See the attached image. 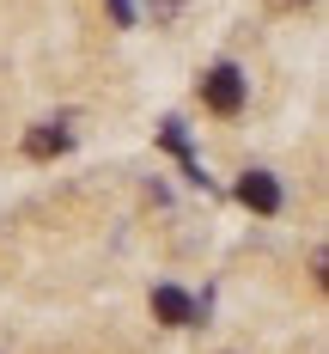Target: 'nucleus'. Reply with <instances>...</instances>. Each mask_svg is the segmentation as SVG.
Returning <instances> with one entry per match:
<instances>
[{
	"label": "nucleus",
	"instance_id": "obj_1",
	"mask_svg": "<svg viewBox=\"0 0 329 354\" xmlns=\"http://www.w3.org/2000/svg\"><path fill=\"white\" fill-rule=\"evenodd\" d=\"M201 98H208V110H219V116H238V110H244V73L232 68V62L208 68L201 73Z\"/></svg>",
	"mask_w": 329,
	"mask_h": 354
},
{
	"label": "nucleus",
	"instance_id": "obj_2",
	"mask_svg": "<svg viewBox=\"0 0 329 354\" xmlns=\"http://www.w3.org/2000/svg\"><path fill=\"white\" fill-rule=\"evenodd\" d=\"M238 202H244L250 214H275L281 208V183H275L268 171H244L238 177Z\"/></svg>",
	"mask_w": 329,
	"mask_h": 354
},
{
	"label": "nucleus",
	"instance_id": "obj_3",
	"mask_svg": "<svg viewBox=\"0 0 329 354\" xmlns=\"http://www.w3.org/2000/svg\"><path fill=\"white\" fill-rule=\"evenodd\" d=\"M152 318L183 330V324H195V299H189L183 287H152Z\"/></svg>",
	"mask_w": 329,
	"mask_h": 354
},
{
	"label": "nucleus",
	"instance_id": "obj_4",
	"mask_svg": "<svg viewBox=\"0 0 329 354\" xmlns=\"http://www.w3.org/2000/svg\"><path fill=\"white\" fill-rule=\"evenodd\" d=\"M68 147H73V135L61 122H37L31 135H25V153H31V159H61Z\"/></svg>",
	"mask_w": 329,
	"mask_h": 354
},
{
	"label": "nucleus",
	"instance_id": "obj_5",
	"mask_svg": "<svg viewBox=\"0 0 329 354\" xmlns=\"http://www.w3.org/2000/svg\"><path fill=\"white\" fill-rule=\"evenodd\" d=\"M110 6V19H116V25H122V31H128V25H134V6H128V0H104Z\"/></svg>",
	"mask_w": 329,
	"mask_h": 354
}]
</instances>
